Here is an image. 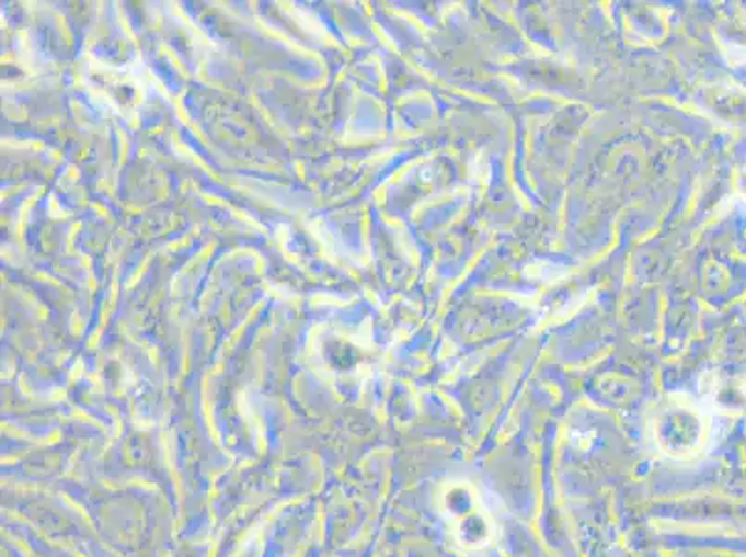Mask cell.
Here are the masks:
<instances>
[{"label": "cell", "mask_w": 746, "mask_h": 557, "mask_svg": "<svg viewBox=\"0 0 746 557\" xmlns=\"http://www.w3.org/2000/svg\"><path fill=\"white\" fill-rule=\"evenodd\" d=\"M438 503L449 532L462 550H483L494 541V522L472 484L451 479L444 485Z\"/></svg>", "instance_id": "obj_1"}, {"label": "cell", "mask_w": 746, "mask_h": 557, "mask_svg": "<svg viewBox=\"0 0 746 557\" xmlns=\"http://www.w3.org/2000/svg\"><path fill=\"white\" fill-rule=\"evenodd\" d=\"M708 435V424L697 407L673 401L654 420L655 444L673 459H692L700 454Z\"/></svg>", "instance_id": "obj_2"}]
</instances>
